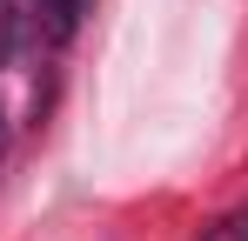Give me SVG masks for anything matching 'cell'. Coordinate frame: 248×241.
Returning <instances> with one entry per match:
<instances>
[{
  "label": "cell",
  "instance_id": "cell-3",
  "mask_svg": "<svg viewBox=\"0 0 248 241\" xmlns=\"http://www.w3.org/2000/svg\"><path fill=\"white\" fill-rule=\"evenodd\" d=\"M0 141H7V114H0Z\"/></svg>",
  "mask_w": 248,
  "mask_h": 241
},
{
  "label": "cell",
  "instance_id": "cell-2",
  "mask_svg": "<svg viewBox=\"0 0 248 241\" xmlns=\"http://www.w3.org/2000/svg\"><path fill=\"white\" fill-rule=\"evenodd\" d=\"M202 241H248V214H221V221H215Z\"/></svg>",
  "mask_w": 248,
  "mask_h": 241
},
{
  "label": "cell",
  "instance_id": "cell-1",
  "mask_svg": "<svg viewBox=\"0 0 248 241\" xmlns=\"http://www.w3.org/2000/svg\"><path fill=\"white\" fill-rule=\"evenodd\" d=\"M41 14L54 20V34H74V20H81V0H41Z\"/></svg>",
  "mask_w": 248,
  "mask_h": 241
}]
</instances>
